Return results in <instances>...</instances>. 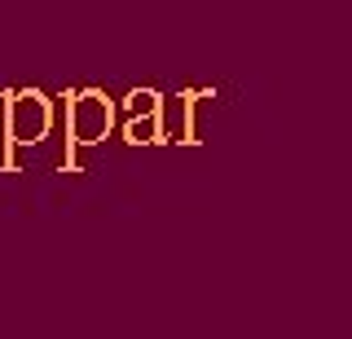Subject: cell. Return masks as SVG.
<instances>
[{
    "label": "cell",
    "instance_id": "obj_1",
    "mask_svg": "<svg viewBox=\"0 0 352 339\" xmlns=\"http://www.w3.org/2000/svg\"><path fill=\"white\" fill-rule=\"evenodd\" d=\"M66 168H75V146H97V141L110 137L115 128V102L102 89H80V93H66Z\"/></svg>",
    "mask_w": 352,
    "mask_h": 339
},
{
    "label": "cell",
    "instance_id": "obj_4",
    "mask_svg": "<svg viewBox=\"0 0 352 339\" xmlns=\"http://www.w3.org/2000/svg\"><path fill=\"white\" fill-rule=\"evenodd\" d=\"M124 141L128 146H163V115H128Z\"/></svg>",
    "mask_w": 352,
    "mask_h": 339
},
{
    "label": "cell",
    "instance_id": "obj_5",
    "mask_svg": "<svg viewBox=\"0 0 352 339\" xmlns=\"http://www.w3.org/2000/svg\"><path fill=\"white\" fill-rule=\"evenodd\" d=\"M124 111L128 115H154V111H163V93L159 89H132L124 97Z\"/></svg>",
    "mask_w": 352,
    "mask_h": 339
},
{
    "label": "cell",
    "instance_id": "obj_3",
    "mask_svg": "<svg viewBox=\"0 0 352 339\" xmlns=\"http://www.w3.org/2000/svg\"><path fill=\"white\" fill-rule=\"evenodd\" d=\"M203 93H176L163 97V141H176V146H194V106Z\"/></svg>",
    "mask_w": 352,
    "mask_h": 339
},
{
    "label": "cell",
    "instance_id": "obj_2",
    "mask_svg": "<svg viewBox=\"0 0 352 339\" xmlns=\"http://www.w3.org/2000/svg\"><path fill=\"white\" fill-rule=\"evenodd\" d=\"M53 128V102L40 89H18L5 97V172H14L18 146H40Z\"/></svg>",
    "mask_w": 352,
    "mask_h": 339
}]
</instances>
